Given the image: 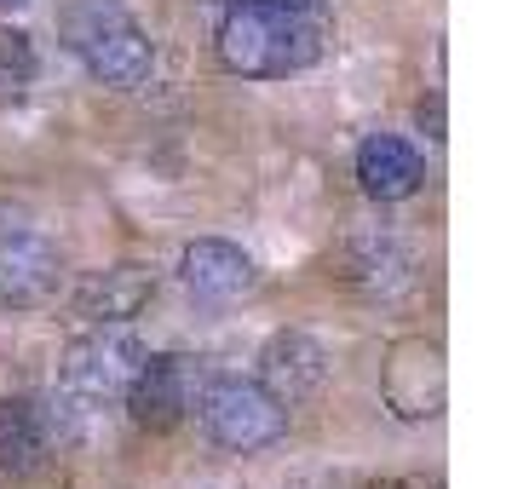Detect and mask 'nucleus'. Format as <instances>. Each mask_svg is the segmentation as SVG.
Segmentation results:
<instances>
[{
    "label": "nucleus",
    "instance_id": "obj_1",
    "mask_svg": "<svg viewBox=\"0 0 512 489\" xmlns=\"http://www.w3.org/2000/svg\"><path fill=\"white\" fill-rule=\"evenodd\" d=\"M219 64L242 81H282L305 75L323 58V24L300 6H271V0H231L219 18Z\"/></svg>",
    "mask_w": 512,
    "mask_h": 489
},
{
    "label": "nucleus",
    "instance_id": "obj_2",
    "mask_svg": "<svg viewBox=\"0 0 512 489\" xmlns=\"http://www.w3.org/2000/svg\"><path fill=\"white\" fill-rule=\"evenodd\" d=\"M196 409H202V432L231 455H259L288 432V409L259 380H208Z\"/></svg>",
    "mask_w": 512,
    "mask_h": 489
},
{
    "label": "nucleus",
    "instance_id": "obj_3",
    "mask_svg": "<svg viewBox=\"0 0 512 489\" xmlns=\"http://www.w3.org/2000/svg\"><path fill=\"white\" fill-rule=\"evenodd\" d=\"M144 357H150V351L127 334V323L121 328H98V334H87V340H75V346L64 351V363H58V386H64L70 403H110V397L127 392V380L139 374Z\"/></svg>",
    "mask_w": 512,
    "mask_h": 489
},
{
    "label": "nucleus",
    "instance_id": "obj_4",
    "mask_svg": "<svg viewBox=\"0 0 512 489\" xmlns=\"http://www.w3.org/2000/svg\"><path fill=\"white\" fill-rule=\"evenodd\" d=\"M380 397L397 420H438L443 397H449V369H443V346L426 334H403L386 346L380 363Z\"/></svg>",
    "mask_w": 512,
    "mask_h": 489
},
{
    "label": "nucleus",
    "instance_id": "obj_5",
    "mask_svg": "<svg viewBox=\"0 0 512 489\" xmlns=\"http://www.w3.org/2000/svg\"><path fill=\"white\" fill-rule=\"evenodd\" d=\"M121 397H127L133 426H144V432H173L196 409L202 380H196V363L190 357H179V351H150Z\"/></svg>",
    "mask_w": 512,
    "mask_h": 489
},
{
    "label": "nucleus",
    "instance_id": "obj_6",
    "mask_svg": "<svg viewBox=\"0 0 512 489\" xmlns=\"http://www.w3.org/2000/svg\"><path fill=\"white\" fill-rule=\"evenodd\" d=\"M323 380H328V346L311 340L305 328H277V334L259 346V386L277 397L282 409L317 397Z\"/></svg>",
    "mask_w": 512,
    "mask_h": 489
},
{
    "label": "nucleus",
    "instance_id": "obj_7",
    "mask_svg": "<svg viewBox=\"0 0 512 489\" xmlns=\"http://www.w3.org/2000/svg\"><path fill=\"white\" fill-rule=\"evenodd\" d=\"M156 300V277H150V265H104V271H87V277L75 282V311L98 328H121L133 323L144 305Z\"/></svg>",
    "mask_w": 512,
    "mask_h": 489
},
{
    "label": "nucleus",
    "instance_id": "obj_8",
    "mask_svg": "<svg viewBox=\"0 0 512 489\" xmlns=\"http://www.w3.org/2000/svg\"><path fill=\"white\" fill-rule=\"evenodd\" d=\"M75 58H81L87 75L104 81V87H144L150 70H156V41H150L133 18H116V24L98 29L87 47H75Z\"/></svg>",
    "mask_w": 512,
    "mask_h": 489
},
{
    "label": "nucleus",
    "instance_id": "obj_9",
    "mask_svg": "<svg viewBox=\"0 0 512 489\" xmlns=\"http://www.w3.org/2000/svg\"><path fill=\"white\" fill-rule=\"evenodd\" d=\"M179 277H185V288L196 294V300L225 305V300H242V294L259 282V271L236 242H225V236H196L185 254H179Z\"/></svg>",
    "mask_w": 512,
    "mask_h": 489
},
{
    "label": "nucleus",
    "instance_id": "obj_10",
    "mask_svg": "<svg viewBox=\"0 0 512 489\" xmlns=\"http://www.w3.org/2000/svg\"><path fill=\"white\" fill-rule=\"evenodd\" d=\"M58 277H64V259H58V248L47 236H35V231L0 236V300L41 305L58 294Z\"/></svg>",
    "mask_w": 512,
    "mask_h": 489
},
{
    "label": "nucleus",
    "instance_id": "obj_11",
    "mask_svg": "<svg viewBox=\"0 0 512 489\" xmlns=\"http://www.w3.org/2000/svg\"><path fill=\"white\" fill-rule=\"evenodd\" d=\"M357 185H363V196H374V202H409V196L426 185V162H420V150L409 139H397V133H369V139L357 144Z\"/></svg>",
    "mask_w": 512,
    "mask_h": 489
},
{
    "label": "nucleus",
    "instance_id": "obj_12",
    "mask_svg": "<svg viewBox=\"0 0 512 489\" xmlns=\"http://www.w3.org/2000/svg\"><path fill=\"white\" fill-rule=\"evenodd\" d=\"M340 265H346L340 277H346L351 288H363L369 300H392V294H403V288L415 282V259H409V248L392 242V236H357V242H346Z\"/></svg>",
    "mask_w": 512,
    "mask_h": 489
},
{
    "label": "nucleus",
    "instance_id": "obj_13",
    "mask_svg": "<svg viewBox=\"0 0 512 489\" xmlns=\"http://www.w3.org/2000/svg\"><path fill=\"white\" fill-rule=\"evenodd\" d=\"M47 455V420L24 397H0V472H35Z\"/></svg>",
    "mask_w": 512,
    "mask_h": 489
},
{
    "label": "nucleus",
    "instance_id": "obj_14",
    "mask_svg": "<svg viewBox=\"0 0 512 489\" xmlns=\"http://www.w3.org/2000/svg\"><path fill=\"white\" fill-rule=\"evenodd\" d=\"M116 18H127V6H121V0H75L58 29H64V41H70V52H75V47H87L104 24H116Z\"/></svg>",
    "mask_w": 512,
    "mask_h": 489
},
{
    "label": "nucleus",
    "instance_id": "obj_15",
    "mask_svg": "<svg viewBox=\"0 0 512 489\" xmlns=\"http://www.w3.org/2000/svg\"><path fill=\"white\" fill-rule=\"evenodd\" d=\"M0 70H6V75H35V70H41V58H35V41H29V29L0 24Z\"/></svg>",
    "mask_w": 512,
    "mask_h": 489
},
{
    "label": "nucleus",
    "instance_id": "obj_16",
    "mask_svg": "<svg viewBox=\"0 0 512 489\" xmlns=\"http://www.w3.org/2000/svg\"><path fill=\"white\" fill-rule=\"evenodd\" d=\"M420 127H426V139H443V104H420Z\"/></svg>",
    "mask_w": 512,
    "mask_h": 489
},
{
    "label": "nucleus",
    "instance_id": "obj_17",
    "mask_svg": "<svg viewBox=\"0 0 512 489\" xmlns=\"http://www.w3.org/2000/svg\"><path fill=\"white\" fill-rule=\"evenodd\" d=\"M271 6H300V12H317L323 0H271Z\"/></svg>",
    "mask_w": 512,
    "mask_h": 489
},
{
    "label": "nucleus",
    "instance_id": "obj_18",
    "mask_svg": "<svg viewBox=\"0 0 512 489\" xmlns=\"http://www.w3.org/2000/svg\"><path fill=\"white\" fill-rule=\"evenodd\" d=\"M18 6H29V0H0V12H18Z\"/></svg>",
    "mask_w": 512,
    "mask_h": 489
},
{
    "label": "nucleus",
    "instance_id": "obj_19",
    "mask_svg": "<svg viewBox=\"0 0 512 489\" xmlns=\"http://www.w3.org/2000/svg\"><path fill=\"white\" fill-rule=\"evenodd\" d=\"M225 6H231V0H225Z\"/></svg>",
    "mask_w": 512,
    "mask_h": 489
}]
</instances>
